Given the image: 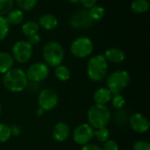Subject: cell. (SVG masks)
I'll return each mask as SVG.
<instances>
[{"instance_id": "6da1fadb", "label": "cell", "mask_w": 150, "mask_h": 150, "mask_svg": "<svg viewBox=\"0 0 150 150\" xmlns=\"http://www.w3.org/2000/svg\"><path fill=\"white\" fill-rule=\"evenodd\" d=\"M28 82L25 72L20 68H11L4 74L3 78L5 88L14 93H18L25 89Z\"/></svg>"}, {"instance_id": "7a4b0ae2", "label": "cell", "mask_w": 150, "mask_h": 150, "mask_svg": "<svg viewBox=\"0 0 150 150\" xmlns=\"http://www.w3.org/2000/svg\"><path fill=\"white\" fill-rule=\"evenodd\" d=\"M112 114L110 110L105 105L94 104L87 111V120L93 129L106 127L110 123Z\"/></svg>"}, {"instance_id": "3957f363", "label": "cell", "mask_w": 150, "mask_h": 150, "mask_svg": "<svg viewBox=\"0 0 150 150\" xmlns=\"http://www.w3.org/2000/svg\"><path fill=\"white\" fill-rule=\"evenodd\" d=\"M108 71V62L104 55H96L91 57L87 63V74L95 82L103 80Z\"/></svg>"}, {"instance_id": "277c9868", "label": "cell", "mask_w": 150, "mask_h": 150, "mask_svg": "<svg viewBox=\"0 0 150 150\" xmlns=\"http://www.w3.org/2000/svg\"><path fill=\"white\" fill-rule=\"evenodd\" d=\"M42 56L47 66L56 67L62 65L64 59V50L59 42L50 41L43 47Z\"/></svg>"}, {"instance_id": "5b68a950", "label": "cell", "mask_w": 150, "mask_h": 150, "mask_svg": "<svg viewBox=\"0 0 150 150\" xmlns=\"http://www.w3.org/2000/svg\"><path fill=\"white\" fill-rule=\"evenodd\" d=\"M130 75L126 70H118L108 75L106 78L107 88L112 95L120 94L129 84Z\"/></svg>"}, {"instance_id": "8992f818", "label": "cell", "mask_w": 150, "mask_h": 150, "mask_svg": "<svg viewBox=\"0 0 150 150\" xmlns=\"http://www.w3.org/2000/svg\"><path fill=\"white\" fill-rule=\"evenodd\" d=\"M94 50L93 42L88 37H79L72 42L70 45L71 54L77 58L89 57Z\"/></svg>"}, {"instance_id": "52a82bcc", "label": "cell", "mask_w": 150, "mask_h": 150, "mask_svg": "<svg viewBox=\"0 0 150 150\" xmlns=\"http://www.w3.org/2000/svg\"><path fill=\"white\" fill-rule=\"evenodd\" d=\"M12 57L20 64L26 63L33 55V46L27 41H18L12 46Z\"/></svg>"}, {"instance_id": "ba28073f", "label": "cell", "mask_w": 150, "mask_h": 150, "mask_svg": "<svg viewBox=\"0 0 150 150\" xmlns=\"http://www.w3.org/2000/svg\"><path fill=\"white\" fill-rule=\"evenodd\" d=\"M59 103L57 93L51 88H45L41 90L38 95V104L44 111L54 110Z\"/></svg>"}, {"instance_id": "9c48e42d", "label": "cell", "mask_w": 150, "mask_h": 150, "mask_svg": "<svg viewBox=\"0 0 150 150\" xmlns=\"http://www.w3.org/2000/svg\"><path fill=\"white\" fill-rule=\"evenodd\" d=\"M49 74V68L45 63H35L28 67L25 72L26 78L30 82L40 83L46 80Z\"/></svg>"}, {"instance_id": "30bf717a", "label": "cell", "mask_w": 150, "mask_h": 150, "mask_svg": "<svg viewBox=\"0 0 150 150\" xmlns=\"http://www.w3.org/2000/svg\"><path fill=\"white\" fill-rule=\"evenodd\" d=\"M94 129L89 124H82L76 126L73 132V140L78 145H86L93 139Z\"/></svg>"}, {"instance_id": "8fae6325", "label": "cell", "mask_w": 150, "mask_h": 150, "mask_svg": "<svg viewBox=\"0 0 150 150\" xmlns=\"http://www.w3.org/2000/svg\"><path fill=\"white\" fill-rule=\"evenodd\" d=\"M128 124L130 127L138 133H145L149 131L150 126L149 119L139 112L134 113L129 117Z\"/></svg>"}, {"instance_id": "7c38bea8", "label": "cell", "mask_w": 150, "mask_h": 150, "mask_svg": "<svg viewBox=\"0 0 150 150\" xmlns=\"http://www.w3.org/2000/svg\"><path fill=\"white\" fill-rule=\"evenodd\" d=\"M69 25L75 29H85L92 25V20L87 10H83L74 14L69 19Z\"/></svg>"}, {"instance_id": "4fadbf2b", "label": "cell", "mask_w": 150, "mask_h": 150, "mask_svg": "<svg viewBox=\"0 0 150 150\" xmlns=\"http://www.w3.org/2000/svg\"><path fill=\"white\" fill-rule=\"evenodd\" d=\"M70 133V129L68 124L64 122H58L53 128L52 136L57 142H63L68 139Z\"/></svg>"}, {"instance_id": "5bb4252c", "label": "cell", "mask_w": 150, "mask_h": 150, "mask_svg": "<svg viewBox=\"0 0 150 150\" xmlns=\"http://www.w3.org/2000/svg\"><path fill=\"white\" fill-rule=\"evenodd\" d=\"M104 57H105V59L112 63H116V64H120L124 62V60L126 59V54L125 52L119 49V48H110L107 49L105 52Z\"/></svg>"}, {"instance_id": "9a60e30c", "label": "cell", "mask_w": 150, "mask_h": 150, "mask_svg": "<svg viewBox=\"0 0 150 150\" xmlns=\"http://www.w3.org/2000/svg\"><path fill=\"white\" fill-rule=\"evenodd\" d=\"M112 97V94L107 88H100L97 89L93 95L95 104L105 105V106H106V104L109 102H111Z\"/></svg>"}, {"instance_id": "2e32d148", "label": "cell", "mask_w": 150, "mask_h": 150, "mask_svg": "<svg viewBox=\"0 0 150 150\" xmlns=\"http://www.w3.org/2000/svg\"><path fill=\"white\" fill-rule=\"evenodd\" d=\"M38 25L46 30H53L57 27L58 19L53 14H44L40 17Z\"/></svg>"}, {"instance_id": "e0dca14e", "label": "cell", "mask_w": 150, "mask_h": 150, "mask_svg": "<svg viewBox=\"0 0 150 150\" xmlns=\"http://www.w3.org/2000/svg\"><path fill=\"white\" fill-rule=\"evenodd\" d=\"M14 59L8 52H0V73L4 74L13 66Z\"/></svg>"}, {"instance_id": "ac0fdd59", "label": "cell", "mask_w": 150, "mask_h": 150, "mask_svg": "<svg viewBox=\"0 0 150 150\" xmlns=\"http://www.w3.org/2000/svg\"><path fill=\"white\" fill-rule=\"evenodd\" d=\"M9 25H18L20 24L24 19V13L21 10H11L7 13L5 18Z\"/></svg>"}, {"instance_id": "d6986e66", "label": "cell", "mask_w": 150, "mask_h": 150, "mask_svg": "<svg viewBox=\"0 0 150 150\" xmlns=\"http://www.w3.org/2000/svg\"><path fill=\"white\" fill-rule=\"evenodd\" d=\"M114 123L119 126V127H125L128 124L129 120V116L126 111L123 109L121 110H117V111L114 114L113 117Z\"/></svg>"}, {"instance_id": "ffe728a7", "label": "cell", "mask_w": 150, "mask_h": 150, "mask_svg": "<svg viewBox=\"0 0 150 150\" xmlns=\"http://www.w3.org/2000/svg\"><path fill=\"white\" fill-rule=\"evenodd\" d=\"M54 76L61 81H67L70 79L71 73L67 66L60 65L54 69Z\"/></svg>"}, {"instance_id": "44dd1931", "label": "cell", "mask_w": 150, "mask_h": 150, "mask_svg": "<svg viewBox=\"0 0 150 150\" xmlns=\"http://www.w3.org/2000/svg\"><path fill=\"white\" fill-rule=\"evenodd\" d=\"M131 8L134 13H144L149 9V2L148 0H134Z\"/></svg>"}, {"instance_id": "7402d4cb", "label": "cell", "mask_w": 150, "mask_h": 150, "mask_svg": "<svg viewBox=\"0 0 150 150\" xmlns=\"http://www.w3.org/2000/svg\"><path fill=\"white\" fill-rule=\"evenodd\" d=\"M39 28H40V27L37 22L27 21L22 26V32L25 36L29 37L31 35L36 34L39 31Z\"/></svg>"}, {"instance_id": "603a6c76", "label": "cell", "mask_w": 150, "mask_h": 150, "mask_svg": "<svg viewBox=\"0 0 150 150\" xmlns=\"http://www.w3.org/2000/svg\"><path fill=\"white\" fill-rule=\"evenodd\" d=\"M88 12H89V16L91 19V20L97 21V20H100L103 19V17L105 15V9L102 6L95 5L92 8H91L90 11H88Z\"/></svg>"}, {"instance_id": "cb8c5ba5", "label": "cell", "mask_w": 150, "mask_h": 150, "mask_svg": "<svg viewBox=\"0 0 150 150\" xmlns=\"http://www.w3.org/2000/svg\"><path fill=\"white\" fill-rule=\"evenodd\" d=\"M94 137H96L100 142L105 143L110 140V131L106 127L94 129Z\"/></svg>"}, {"instance_id": "d4e9b609", "label": "cell", "mask_w": 150, "mask_h": 150, "mask_svg": "<svg viewBox=\"0 0 150 150\" xmlns=\"http://www.w3.org/2000/svg\"><path fill=\"white\" fill-rule=\"evenodd\" d=\"M11 137V133L10 126L5 124L0 123V143L6 142L7 141L10 140Z\"/></svg>"}, {"instance_id": "484cf974", "label": "cell", "mask_w": 150, "mask_h": 150, "mask_svg": "<svg viewBox=\"0 0 150 150\" xmlns=\"http://www.w3.org/2000/svg\"><path fill=\"white\" fill-rule=\"evenodd\" d=\"M39 0H16L19 8L23 11H30L33 9Z\"/></svg>"}, {"instance_id": "4316f807", "label": "cell", "mask_w": 150, "mask_h": 150, "mask_svg": "<svg viewBox=\"0 0 150 150\" xmlns=\"http://www.w3.org/2000/svg\"><path fill=\"white\" fill-rule=\"evenodd\" d=\"M13 0H0V16L7 14L13 8Z\"/></svg>"}, {"instance_id": "83f0119b", "label": "cell", "mask_w": 150, "mask_h": 150, "mask_svg": "<svg viewBox=\"0 0 150 150\" xmlns=\"http://www.w3.org/2000/svg\"><path fill=\"white\" fill-rule=\"evenodd\" d=\"M9 24L4 16H0V42H2L9 33Z\"/></svg>"}, {"instance_id": "f1b7e54d", "label": "cell", "mask_w": 150, "mask_h": 150, "mask_svg": "<svg viewBox=\"0 0 150 150\" xmlns=\"http://www.w3.org/2000/svg\"><path fill=\"white\" fill-rule=\"evenodd\" d=\"M111 101H112V106L116 110H121V109H123L124 105L126 104V100H125V98L120 94L112 95Z\"/></svg>"}, {"instance_id": "f546056e", "label": "cell", "mask_w": 150, "mask_h": 150, "mask_svg": "<svg viewBox=\"0 0 150 150\" xmlns=\"http://www.w3.org/2000/svg\"><path fill=\"white\" fill-rule=\"evenodd\" d=\"M133 150H150V144L147 141H137L133 146Z\"/></svg>"}, {"instance_id": "4dcf8cb0", "label": "cell", "mask_w": 150, "mask_h": 150, "mask_svg": "<svg viewBox=\"0 0 150 150\" xmlns=\"http://www.w3.org/2000/svg\"><path fill=\"white\" fill-rule=\"evenodd\" d=\"M102 150H119V145L115 141L108 140L104 143Z\"/></svg>"}, {"instance_id": "1f68e13d", "label": "cell", "mask_w": 150, "mask_h": 150, "mask_svg": "<svg viewBox=\"0 0 150 150\" xmlns=\"http://www.w3.org/2000/svg\"><path fill=\"white\" fill-rule=\"evenodd\" d=\"M82 5L86 9H91L97 4L98 0H79Z\"/></svg>"}, {"instance_id": "d6a6232c", "label": "cell", "mask_w": 150, "mask_h": 150, "mask_svg": "<svg viewBox=\"0 0 150 150\" xmlns=\"http://www.w3.org/2000/svg\"><path fill=\"white\" fill-rule=\"evenodd\" d=\"M27 42H28L32 46H33V45H35V44H37V43H39V42H40V36L38 34H33V35H31V36L28 37Z\"/></svg>"}, {"instance_id": "836d02e7", "label": "cell", "mask_w": 150, "mask_h": 150, "mask_svg": "<svg viewBox=\"0 0 150 150\" xmlns=\"http://www.w3.org/2000/svg\"><path fill=\"white\" fill-rule=\"evenodd\" d=\"M10 129H11V136H18L20 134V128L17 126V125H11L10 126Z\"/></svg>"}, {"instance_id": "e575fe53", "label": "cell", "mask_w": 150, "mask_h": 150, "mask_svg": "<svg viewBox=\"0 0 150 150\" xmlns=\"http://www.w3.org/2000/svg\"><path fill=\"white\" fill-rule=\"evenodd\" d=\"M81 150H102V149L95 144H86L84 146H83Z\"/></svg>"}, {"instance_id": "d590c367", "label": "cell", "mask_w": 150, "mask_h": 150, "mask_svg": "<svg viewBox=\"0 0 150 150\" xmlns=\"http://www.w3.org/2000/svg\"><path fill=\"white\" fill-rule=\"evenodd\" d=\"M36 114L38 115V116H42L43 114H44V111L42 110V109H40V107H39V109L36 111Z\"/></svg>"}, {"instance_id": "8d00e7d4", "label": "cell", "mask_w": 150, "mask_h": 150, "mask_svg": "<svg viewBox=\"0 0 150 150\" xmlns=\"http://www.w3.org/2000/svg\"><path fill=\"white\" fill-rule=\"evenodd\" d=\"M70 3H72V4H76V3H78L79 2V0H69Z\"/></svg>"}, {"instance_id": "74e56055", "label": "cell", "mask_w": 150, "mask_h": 150, "mask_svg": "<svg viewBox=\"0 0 150 150\" xmlns=\"http://www.w3.org/2000/svg\"><path fill=\"white\" fill-rule=\"evenodd\" d=\"M1 112H2V107H1V104H0V115H1Z\"/></svg>"}]
</instances>
